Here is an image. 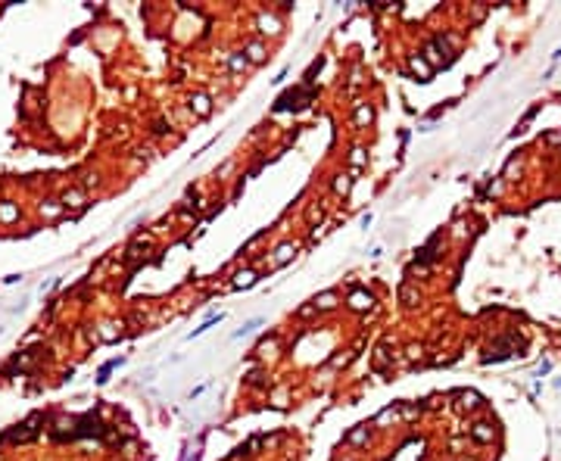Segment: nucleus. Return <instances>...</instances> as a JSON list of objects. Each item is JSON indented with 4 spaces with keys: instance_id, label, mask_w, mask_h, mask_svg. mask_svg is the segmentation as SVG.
<instances>
[{
    "instance_id": "nucleus-1",
    "label": "nucleus",
    "mask_w": 561,
    "mask_h": 461,
    "mask_svg": "<svg viewBox=\"0 0 561 461\" xmlns=\"http://www.w3.org/2000/svg\"><path fill=\"white\" fill-rule=\"evenodd\" d=\"M312 97H315V90H312V87H305V90H299V87H296V90H287V94L278 100L275 109H278V113H284V109H302Z\"/></svg>"
},
{
    "instance_id": "nucleus-2",
    "label": "nucleus",
    "mask_w": 561,
    "mask_h": 461,
    "mask_svg": "<svg viewBox=\"0 0 561 461\" xmlns=\"http://www.w3.org/2000/svg\"><path fill=\"white\" fill-rule=\"evenodd\" d=\"M103 424H100V418L97 415H84L81 421H78V430H75V436H103Z\"/></svg>"
},
{
    "instance_id": "nucleus-3",
    "label": "nucleus",
    "mask_w": 561,
    "mask_h": 461,
    "mask_svg": "<svg viewBox=\"0 0 561 461\" xmlns=\"http://www.w3.org/2000/svg\"><path fill=\"white\" fill-rule=\"evenodd\" d=\"M349 309H355V312H365V309H371L374 305V296L368 290H352V296H349V302H346Z\"/></svg>"
},
{
    "instance_id": "nucleus-4",
    "label": "nucleus",
    "mask_w": 561,
    "mask_h": 461,
    "mask_svg": "<svg viewBox=\"0 0 561 461\" xmlns=\"http://www.w3.org/2000/svg\"><path fill=\"white\" fill-rule=\"evenodd\" d=\"M256 278H259V274L252 271V268H243V271H237V274H234V287H237V290H243V287H252V284H256Z\"/></svg>"
},
{
    "instance_id": "nucleus-5",
    "label": "nucleus",
    "mask_w": 561,
    "mask_h": 461,
    "mask_svg": "<svg viewBox=\"0 0 561 461\" xmlns=\"http://www.w3.org/2000/svg\"><path fill=\"white\" fill-rule=\"evenodd\" d=\"M371 119H374V109L368 106V103H359L355 106V125L362 128V125H371Z\"/></svg>"
},
{
    "instance_id": "nucleus-6",
    "label": "nucleus",
    "mask_w": 561,
    "mask_h": 461,
    "mask_svg": "<svg viewBox=\"0 0 561 461\" xmlns=\"http://www.w3.org/2000/svg\"><path fill=\"white\" fill-rule=\"evenodd\" d=\"M190 109H196V116H209V109H212L209 106V97L206 94H193L190 97Z\"/></svg>"
},
{
    "instance_id": "nucleus-7",
    "label": "nucleus",
    "mask_w": 561,
    "mask_h": 461,
    "mask_svg": "<svg viewBox=\"0 0 561 461\" xmlns=\"http://www.w3.org/2000/svg\"><path fill=\"white\" fill-rule=\"evenodd\" d=\"M471 436H474L477 442H493V427H490V424H474V427H471Z\"/></svg>"
},
{
    "instance_id": "nucleus-8",
    "label": "nucleus",
    "mask_w": 561,
    "mask_h": 461,
    "mask_svg": "<svg viewBox=\"0 0 561 461\" xmlns=\"http://www.w3.org/2000/svg\"><path fill=\"white\" fill-rule=\"evenodd\" d=\"M259 31L262 34H278L281 31V22L271 19V16H259Z\"/></svg>"
},
{
    "instance_id": "nucleus-9",
    "label": "nucleus",
    "mask_w": 561,
    "mask_h": 461,
    "mask_svg": "<svg viewBox=\"0 0 561 461\" xmlns=\"http://www.w3.org/2000/svg\"><path fill=\"white\" fill-rule=\"evenodd\" d=\"M349 187H352V175H337V178H334V193L346 196V193H349Z\"/></svg>"
},
{
    "instance_id": "nucleus-10",
    "label": "nucleus",
    "mask_w": 561,
    "mask_h": 461,
    "mask_svg": "<svg viewBox=\"0 0 561 461\" xmlns=\"http://www.w3.org/2000/svg\"><path fill=\"white\" fill-rule=\"evenodd\" d=\"M63 202H66V206H72V209H81L84 206V193L81 190H66L63 193Z\"/></svg>"
},
{
    "instance_id": "nucleus-11",
    "label": "nucleus",
    "mask_w": 561,
    "mask_h": 461,
    "mask_svg": "<svg viewBox=\"0 0 561 461\" xmlns=\"http://www.w3.org/2000/svg\"><path fill=\"white\" fill-rule=\"evenodd\" d=\"M412 72H415V75H421V81L430 78V66H427L421 57H412Z\"/></svg>"
},
{
    "instance_id": "nucleus-12",
    "label": "nucleus",
    "mask_w": 561,
    "mask_h": 461,
    "mask_svg": "<svg viewBox=\"0 0 561 461\" xmlns=\"http://www.w3.org/2000/svg\"><path fill=\"white\" fill-rule=\"evenodd\" d=\"M293 252H296V246H293V243H281V246H278V255H275V259H278V265L290 262V259H293Z\"/></svg>"
},
{
    "instance_id": "nucleus-13",
    "label": "nucleus",
    "mask_w": 561,
    "mask_h": 461,
    "mask_svg": "<svg viewBox=\"0 0 561 461\" xmlns=\"http://www.w3.org/2000/svg\"><path fill=\"white\" fill-rule=\"evenodd\" d=\"M312 305H315V309H334V305H337V296L328 290V293H321V296H315Z\"/></svg>"
},
{
    "instance_id": "nucleus-14",
    "label": "nucleus",
    "mask_w": 561,
    "mask_h": 461,
    "mask_svg": "<svg viewBox=\"0 0 561 461\" xmlns=\"http://www.w3.org/2000/svg\"><path fill=\"white\" fill-rule=\"evenodd\" d=\"M346 439L352 442V446H365V442H368V427H359V430H352Z\"/></svg>"
},
{
    "instance_id": "nucleus-15",
    "label": "nucleus",
    "mask_w": 561,
    "mask_h": 461,
    "mask_svg": "<svg viewBox=\"0 0 561 461\" xmlns=\"http://www.w3.org/2000/svg\"><path fill=\"white\" fill-rule=\"evenodd\" d=\"M259 324H262L259 318H256V321H246V324H243V327L237 330V334H234V340H243V337H249V334H252V330H256Z\"/></svg>"
},
{
    "instance_id": "nucleus-16",
    "label": "nucleus",
    "mask_w": 561,
    "mask_h": 461,
    "mask_svg": "<svg viewBox=\"0 0 561 461\" xmlns=\"http://www.w3.org/2000/svg\"><path fill=\"white\" fill-rule=\"evenodd\" d=\"M16 215H19V212H16V206H10V202H0V221H13Z\"/></svg>"
},
{
    "instance_id": "nucleus-17",
    "label": "nucleus",
    "mask_w": 561,
    "mask_h": 461,
    "mask_svg": "<svg viewBox=\"0 0 561 461\" xmlns=\"http://www.w3.org/2000/svg\"><path fill=\"white\" fill-rule=\"evenodd\" d=\"M399 296H402L405 305H415V302H418V293H415L412 287H402V290H399Z\"/></svg>"
},
{
    "instance_id": "nucleus-18",
    "label": "nucleus",
    "mask_w": 561,
    "mask_h": 461,
    "mask_svg": "<svg viewBox=\"0 0 561 461\" xmlns=\"http://www.w3.org/2000/svg\"><path fill=\"white\" fill-rule=\"evenodd\" d=\"M246 53H249V60H252V63H259V60L265 57V53H262V44H249Z\"/></svg>"
},
{
    "instance_id": "nucleus-19",
    "label": "nucleus",
    "mask_w": 561,
    "mask_h": 461,
    "mask_svg": "<svg viewBox=\"0 0 561 461\" xmlns=\"http://www.w3.org/2000/svg\"><path fill=\"white\" fill-rule=\"evenodd\" d=\"M116 365H119V358H116V362H110V365H103V368H100V374H97V380H100V383H106V380H110V371H113Z\"/></svg>"
},
{
    "instance_id": "nucleus-20",
    "label": "nucleus",
    "mask_w": 561,
    "mask_h": 461,
    "mask_svg": "<svg viewBox=\"0 0 561 461\" xmlns=\"http://www.w3.org/2000/svg\"><path fill=\"white\" fill-rule=\"evenodd\" d=\"M349 159H352V165H355V169H359V165H365V150H362V146H355Z\"/></svg>"
},
{
    "instance_id": "nucleus-21",
    "label": "nucleus",
    "mask_w": 561,
    "mask_h": 461,
    "mask_svg": "<svg viewBox=\"0 0 561 461\" xmlns=\"http://www.w3.org/2000/svg\"><path fill=\"white\" fill-rule=\"evenodd\" d=\"M231 69H234V72L246 69V60H243V57H231Z\"/></svg>"
},
{
    "instance_id": "nucleus-22",
    "label": "nucleus",
    "mask_w": 561,
    "mask_h": 461,
    "mask_svg": "<svg viewBox=\"0 0 561 461\" xmlns=\"http://www.w3.org/2000/svg\"><path fill=\"white\" fill-rule=\"evenodd\" d=\"M315 312H318L315 305H302V309L296 312V315H299V318H309V315H315Z\"/></svg>"
},
{
    "instance_id": "nucleus-23",
    "label": "nucleus",
    "mask_w": 561,
    "mask_h": 461,
    "mask_svg": "<svg viewBox=\"0 0 561 461\" xmlns=\"http://www.w3.org/2000/svg\"><path fill=\"white\" fill-rule=\"evenodd\" d=\"M41 209H44L47 215H57V212H60V206H57V202H53V199H47V206H41Z\"/></svg>"
},
{
    "instance_id": "nucleus-24",
    "label": "nucleus",
    "mask_w": 561,
    "mask_h": 461,
    "mask_svg": "<svg viewBox=\"0 0 561 461\" xmlns=\"http://www.w3.org/2000/svg\"><path fill=\"white\" fill-rule=\"evenodd\" d=\"M309 221H321V206H312L309 209Z\"/></svg>"
},
{
    "instance_id": "nucleus-25",
    "label": "nucleus",
    "mask_w": 561,
    "mask_h": 461,
    "mask_svg": "<svg viewBox=\"0 0 561 461\" xmlns=\"http://www.w3.org/2000/svg\"><path fill=\"white\" fill-rule=\"evenodd\" d=\"M249 383H256V386H259V383H262V374H259V371H252V374H249Z\"/></svg>"
}]
</instances>
